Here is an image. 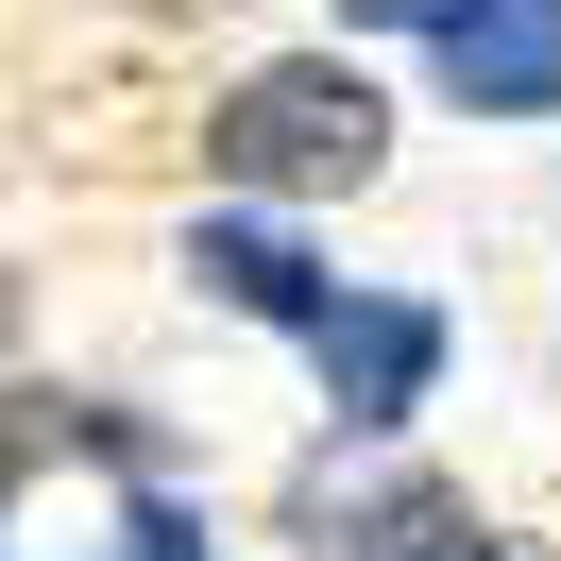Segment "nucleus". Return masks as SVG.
<instances>
[{"label":"nucleus","mask_w":561,"mask_h":561,"mask_svg":"<svg viewBox=\"0 0 561 561\" xmlns=\"http://www.w3.org/2000/svg\"><path fill=\"white\" fill-rule=\"evenodd\" d=\"M205 153H221V187H255V205H341V187H375L391 103L341 69V51H289V69H239V85H221Z\"/></svg>","instance_id":"obj_1"},{"label":"nucleus","mask_w":561,"mask_h":561,"mask_svg":"<svg viewBox=\"0 0 561 561\" xmlns=\"http://www.w3.org/2000/svg\"><path fill=\"white\" fill-rule=\"evenodd\" d=\"M307 357H323V409H341L357 443H391V425L425 409V375H443V307H409V289H323Z\"/></svg>","instance_id":"obj_2"},{"label":"nucleus","mask_w":561,"mask_h":561,"mask_svg":"<svg viewBox=\"0 0 561 561\" xmlns=\"http://www.w3.org/2000/svg\"><path fill=\"white\" fill-rule=\"evenodd\" d=\"M443 85L477 119H545L561 103V0H459L443 18Z\"/></svg>","instance_id":"obj_3"},{"label":"nucleus","mask_w":561,"mask_h":561,"mask_svg":"<svg viewBox=\"0 0 561 561\" xmlns=\"http://www.w3.org/2000/svg\"><path fill=\"white\" fill-rule=\"evenodd\" d=\"M187 273H205L239 323H289V341L323 323V273H307V239H289V221H205V239H187Z\"/></svg>","instance_id":"obj_4"},{"label":"nucleus","mask_w":561,"mask_h":561,"mask_svg":"<svg viewBox=\"0 0 561 561\" xmlns=\"http://www.w3.org/2000/svg\"><path fill=\"white\" fill-rule=\"evenodd\" d=\"M137 561H205V527H187L171 493H153V511H137Z\"/></svg>","instance_id":"obj_5"},{"label":"nucleus","mask_w":561,"mask_h":561,"mask_svg":"<svg viewBox=\"0 0 561 561\" xmlns=\"http://www.w3.org/2000/svg\"><path fill=\"white\" fill-rule=\"evenodd\" d=\"M341 18H375V35H443L459 0H341Z\"/></svg>","instance_id":"obj_6"},{"label":"nucleus","mask_w":561,"mask_h":561,"mask_svg":"<svg viewBox=\"0 0 561 561\" xmlns=\"http://www.w3.org/2000/svg\"><path fill=\"white\" fill-rule=\"evenodd\" d=\"M0 477H18V425H0Z\"/></svg>","instance_id":"obj_7"}]
</instances>
